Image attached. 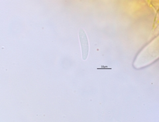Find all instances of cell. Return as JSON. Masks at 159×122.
I'll list each match as a JSON object with an SVG mask.
<instances>
[{
	"label": "cell",
	"instance_id": "1",
	"mask_svg": "<svg viewBox=\"0 0 159 122\" xmlns=\"http://www.w3.org/2000/svg\"><path fill=\"white\" fill-rule=\"evenodd\" d=\"M80 41L81 43L82 51V58L83 60H86L89 52V45L86 34L84 29H80L79 31Z\"/></svg>",
	"mask_w": 159,
	"mask_h": 122
}]
</instances>
